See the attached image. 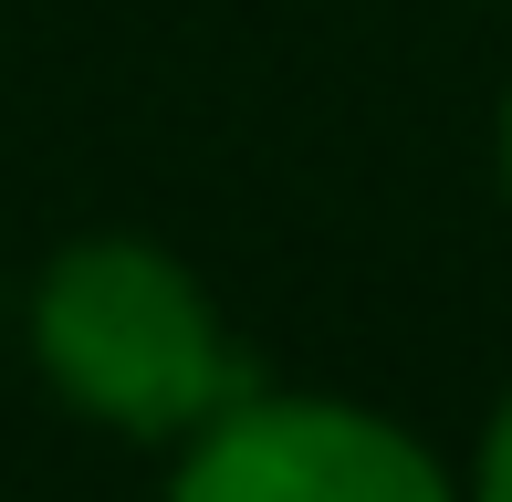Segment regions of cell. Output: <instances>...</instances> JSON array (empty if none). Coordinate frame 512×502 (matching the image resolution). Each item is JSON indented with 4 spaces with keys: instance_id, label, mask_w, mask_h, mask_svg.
<instances>
[{
    "instance_id": "obj_1",
    "label": "cell",
    "mask_w": 512,
    "mask_h": 502,
    "mask_svg": "<svg viewBox=\"0 0 512 502\" xmlns=\"http://www.w3.org/2000/svg\"><path fill=\"white\" fill-rule=\"evenodd\" d=\"M32 367L126 440H189L230 398H251V367L230 325L209 314L189 262L157 241H74L32 283Z\"/></svg>"
},
{
    "instance_id": "obj_4",
    "label": "cell",
    "mask_w": 512,
    "mask_h": 502,
    "mask_svg": "<svg viewBox=\"0 0 512 502\" xmlns=\"http://www.w3.org/2000/svg\"><path fill=\"white\" fill-rule=\"evenodd\" d=\"M502 199H512V95H502Z\"/></svg>"
},
{
    "instance_id": "obj_2",
    "label": "cell",
    "mask_w": 512,
    "mask_h": 502,
    "mask_svg": "<svg viewBox=\"0 0 512 502\" xmlns=\"http://www.w3.org/2000/svg\"><path fill=\"white\" fill-rule=\"evenodd\" d=\"M168 502H460V492L377 408L251 387L209 429H189Z\"/></svg>"
},
{
    "instance_id": "obj_3",
    "label": "cell",
    "mask_w": 512,
    "mask_h": 502,
    "mask_svg": "<svg viewBox=\"0 0 512 502\" xmlns=\"http://www.w3.org/2000/svg\"><path fill=\"white\" fill-rule=\"evenodd\" d=\"M471 502H512V398L492 408V429H481V471H471Z\"/></svg>"
}]
</instances>
